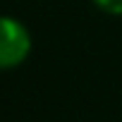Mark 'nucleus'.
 <instances>
[{"mask_svg": "<svg viewBox=\"0 0 122 122\" xmlns=\"http://www.w3.org/2000/svg\"><path fill=\"white\" fill-rule=\"evenodd\" d=\"M31 53V34L15 17H0V70L19 67Z\"/></svg>", "mask_w": 122, "mask_h": 122, "instance_id": "1", "label": "nucleus"}, {"mask_svg": "<svg viewBox=\"0 0 122 122\" xmlns=\"http://www.w3.org/2000/svg\"><path fill=\"white\" fill-rule=\"evenodd\" d=\"M93 5L105 15H115V17L122 15V0H93Z\"/></svg>", "mask_w": 122, "mask_h": 122, "instance_id": "2", "label": "nucleus"}]
</instances>
